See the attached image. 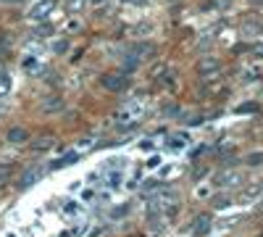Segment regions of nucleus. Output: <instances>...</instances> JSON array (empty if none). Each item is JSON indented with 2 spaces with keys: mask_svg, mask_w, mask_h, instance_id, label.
<instances>
[{
  "mask_svg": "<svg viewBox=\"0 0 263 237\" xmlns=\"http://www.w3.org/2000/svg\"><path fill=\"white\" fill-rule=\"evenodd\" d=\"M100 84H103L105 90H111V93H124L126 84H129V79H126L124 74H103V77H100Z\"/></svg>",
  "mask_w": 263,
  "mask_h": 237,
  "instance_id": "f03ea898",
  "label": "nucleus"
},
{
  "mask_svg": "<svg viewBox=\"0 0 263 237\" xmlns=\"http://www.w3.org/2000/svg\"><path fill=\"white\" fill-rule=\"evenodd\" d=\"M55 0H40V3L29 11V19H48L53 11H55Z\"/></svg>",
  "mask_w": 263,
  "mask_h": 237,
  "instance_id": "7ed1b4c3",
  "label": "nucleus"
},
{
  "mask_svg": "<svg viewBox=\"0 0 263 237\" xmlns=\"http://www.w3.org/2000/svg\"><path fill=\"white\" fill-rule=\"evenodd\" d=\"M132 56H135L137 61L153 58V56H156V45H153V42H137V45L132 48Z\"/></svg>",
  "mask_w": 263,
  "mask_h": 237,
  "instance_id": "39448f33",
  "label": "nucleus"
},
{
  "mask_svg": "<svg viewBox=\"0 0 263 237\" xmlns=\"http://www.w3.org/2000/svg\"><path fill=\"white\" fill-rule=\"evenodd\" d=\"M239 182H242V174H239V171H221V174L216 177V185L218 187H234Z\"/></svg>",
  "mask_w": 263,
  "mask_h": 237,
  "instance_id": "20e7f679",
  "label": "nucleus"
},
{
  "mask_svg": "<svg viewBox=\"0 0 263 237\" xmlns=\"http://www.w3.org/2000/svg\"><path fill=\"white\" fill-rule=\"evenodd\" d=\"M74 161H77V153H66V156H61V158H55V161H53V169L69 166V163H74Z\"/></svg>",
  "mask_w": 263,
  "mask_h": 237,
  "instance_id": "9b49d317",
  "label": "nucleus"
},
{
  "mask_svg": "<svg viewBox=\"0 0 263 237\" xmlns=\"http://www.w3.org/2000/svg\"><path fill=\"white\" fill-rule=\"evenodd\" d=\"M40 108L45 111V114H53V111H61L63 108V98H58V95H50V98H45L40 103Z\"/></svg>",
  "mask_w": 263,
  "mask_h": 237,
  "instance_id": "1a4fd4ad",
  "label": "nucleus"
},
{
  "mask_svg": "<svg viewBox=\"0 0 263 237\" xmlns=\"http://www.w3.org/2000/svg\"><path fill=\"white\" fill-rule=\"evenodd\" d=\"M53 135H42V137H37L34 142H29V148L34 150V153H42V150H50L53 148Z\"/></svg>",
  "mask_w": 263,
  "mask_h": 237,
  "instance_id": "9d476101",
  "label": "nucleus"
},
{
  "mask_svg": "<svg viewBox=\"0 0 263 237\" xmlns=\"http://www.w3.org/2000/svg\"><path fill=\"white\" fill-rule=\"evenodd\" d=\"M11 45H13V40H11V34H0V53H3V50H11Z\"/></svg>",
  "mask_w": 263,
  "mask_h": 237,
  "instance_id": "4468645a",
  "label": "nucleus"
},
{
  "mask_svg": "<svg viewBox=\"0 0 263 237\" xmlns=\"http://www.w3.org/2000/svg\"><path fill=\"white\" fill-rule=\"evenodd\" d=\"M42 177V169H27L24 174H21V182H18V187L21 190H27V187H32L37 179Z\"/></svg>",
  "mask_w": 263,
  "mask_h": 237,
  "instance_id": "6e6552de",
  "label": "nucleus"
},
{
  "mask_svg": "<svg viewBox=\"0 0 263 237\" xmlns=\"http://www.w3.org/2000/svg\"><path fill=\"white\" fill-rule=\"evenodd\" d=\"M3 3H21V0H3Z\"/></svg>",
  "mask_w": 263,
  "mask_h": 237,
  "instance_id": "393cba45",
  "label": "nucleus"
},
{
  "mask_svg": "<svg viewBox=\"0 0 263 237\" xmlns=\"http://www.w3.org/2000/svg\"><path fill=\"white\" fill-rule=\"evenodd\" d=\"M6 140L13 142V145H21V142H27V140H29V132H27L24 126H11V129H8V135H6Z\"/></svg>",
  "mask_w": 263,
  "mask_h": 237,
  "instance_id": "423d86ee",
  "label": "nucleus"
},
{
  "mask_svg": "<svg viewBox=\"0 0 263 237\" xmlns=\"http://www.w3.org/2000/svg\"><path fill=\"white\" fill-rule=\"evenodd\" d=\"M229 203H232V200H229L227 195H221V198H213V206H216V208H227Z\"/></svg>",
  "mask_w": 263,
  "mask_h": 237,
  "instance_id": "a211bd4d",
  "label": "nucleus"
},
{
  "mask_svg": "<svg viewBox=\"0 0 263 237\" xmlns=\"http://www.w3.org/2000/svg\"><path fill=\"white\" fill-rule=\"evenodd\" d=\"M87 3H92V6H100V3H105V0H87Z\"/></svg>",
  "mask_w": 263,
  "mask_h": 237,
  "instance_id": "b1692460",
  "label": "nucleus"
},
{
  "mask_svg": "<svg viewBox=\"0 0 263 237\" xmlns=\"http://www.w3.org/2000/svg\"><path fill=\"white\" fill-rule=\"evenodd\" d=\"M245 163H248V166H260V163H263V150L248 153V156H245Z\"/></svg>",
  "mask_w": 263,
  "mask_h": 237,
  "instance_id": "ddd939ff",
  "label": "nucleus"
},
{
  "mask_svg": "<svg viewBox=\"0 0 263 237\" xmlns=\"http://www.w3.org/2000/svg\"><path fill=\"white\" fill-rule=\"evenodd\" d=\"M242 32H258V24H245Z\"/></svg>",
  "mask_w": 263,
  "mask_h": 237,
  "instance_id": "5701e85b",
  "label": "nucleus"
},
{
  "mask_svg": "<svg viewBox=\"0 0 263 237\" xmlns=\"http://www.w3.org/2000/svg\"><path fill=\"white\" fill-rule=\"evenodd\" d=\"M250 53H253V56H258V58H263V45H253V48H250Z\"/></svg>",
  "mask_w": 263,
  "mask_h": 237,
  "instance_id": "412c9836",
  "label": "nucleus"
},
{
  "mask_svg": "<svg viewBox=\"0 0 263 237\" xmlns=\"http://www.w3.org/2000/svg\"><path fill=\"white\" fill-rule=\"evenodd\" d=\"M137 63H140V61H137L135 56H132V58H126V61H124V69H126V71H135V69H137Z\"/></svg>",
  "mask_w": 263,
  "mask_h": 237,
  "instance_id": "dca6fc26",
  "label": "nucleus"
},
{
  "mask_svg": "<svg viewBox=\"0 0 263 237\" xmlns=\"http://www.w3.org/2000/svg\"><path fill=\"white\" fill-rule=\"evenodd\" d=\"M55 53H66L69 50V40H61V42H55V48H53Z\"/></svg>",
  "mask_w": 263,
  "mask_h": 237,
  "instance_id": "6ab92c4d",
  "label": "nucleus"
},
{
  "mask_svg": "<svg viewBox=\"0 0 263 237\" xmlns=\"http://www.w3.org/2000/svg\"><path fill=\"white\" fill-rule=\"evenodd\" d=\"M11 171H13V166H11V163H6V166H0V179L6 182V179L11 177Z\"/></svg>",
  "mask_w": 263,
  "mask_h": 237,
  "instance_id": "f3484780",
  "label": "nucleus"
},
{
  "mask_svg": "<svg viewBox=\"0 0 263 237\" xmlns=\"http://www.w3.org/2000/svg\"><path fill=\"white\" fill-rule=\"evenodd\" d=\"M50 32H53V27H50V24H42V27L37 29V37H48Z\"/></svg>",
  "mask_w": 263,
  "mask_h": 237,
  "instance_id": "aec40b11",
  "label": "nucleus"
},
{
  "mask_svg": "<svg viewBox=\"0 0 263 237\" xmlns=\"http://www.w3.org/2000/svg\"><path fill=\"white\" fill-rule=\"evenodd\" d=\"M255 111H258V103H245L237 108V114H255Z\"/></svg>",
  "mask_w": 263,
  "mask_h": 237,
  "instance_id": "2eb2a0df",
  "label": "nucleus"
},
{
  "mask_svg": "<svg viewBox=\"0 0 263 237\" xmlns=\"http://www.w3.org/2000/svg\"><path fill=\"white\" fill-rule=\"evenodd\" d=\"M8 90H11V77L6 69H0V95H6Z\"/></svg>",
  "mask_w": 263,
  "mask_h": 237,
  "instance_id": "f8f14e48",
  "label": "nucleus"
},
{
  "mask_svg": "<svg viewBox=\"0 0 263 237\" xmlns=\"http://www.w3.org/2000/svg\"><path fill=\"white\" fill-rule=\"evenodd\" d=\"M218 71H221V61L218 58H200V63H197V74H200L203 79H213L218 77Z\"/></svg>",
  "mask_w": 263,
  "mask_h": 237,
  "instance_id": "f257e3e1",
  "label": "nucleus"
},
{
  "mask_svg": "<svg viewBox=\"0 0 263 237\" xmlns=\"http://www.w3.org/2000/svg\"><path fill=\"white\" fill-rule=\"evenodd\" d=\"M126 211H129V206H121V208H116V211H114V216H124Z\"/></svg>",
  "mask_w": 263,
  "mask_h": 237,
  "instance_id": "4be33fe9",
  "label": "nucleus"
},
{
  "mask_svg": "<svg viewBox=\"0 0 263 237\" xmlns=\"http://www.w3.org/2000/svg\"><path fill=\"white\" fill-rule=\"evenodd\" d=\"M211 232V213H200V216L195 219V227H192V234H208Z\"/></svg>",
  "mask_w": 263,
  "mask_h": 237,
  "instance_id": "0eeeda50",
  "label": "nucleus"
}]
</instances>
